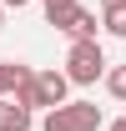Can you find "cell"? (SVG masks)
<instances>
[{
    "mask_svg": "<svg viewBox=\"0 0 126 131\" xmlns=\"http://www.w3.org/2000/svg\"><path fill=\"white\" fill-rule=\"evenodd\" d=\"M66 76H71V86H91L96 76H106V50H101V40H71Z\"/></svg>",
    "mask_w": 126,
    "mask_h": 131,
    "instance_id": "1",
    "label": "cell"
},
{
    "mask_svg": "<svg viewBox=\"0 0 126 131\" xmlns=\"http://www.w3.org/2000/svg\"><path fill=\"white\" fill-rule=\"evenodd\" d=\"M66 91H71V76L66 71H35V96H40V106H61L66 101Z\"/></svg>",
    "mask_w": 126,
    "mask_h": 131,
    "instance_id": "2",
    "label": "cell"
},
{
    "mask_svg": "<svg viewBox=\"0 0 126 131\" xmlns=\"http://www.w3.org/2000/svg\"><path fill=\"white\" fill-rule=\"evenodd\" d=\"M0 131H30V111L15 96H0Z\"/></svg>",
    "mask_w": 126,
    "mask_h": 131,
    "instance_id": "3",
    "label": "cell"
},
{
    "mask_svg": "<svg viewBox=\"0 0 126 131\" xmlns=\"http://www.w3.org/2000/svg\"><path fill=\"white\" fill-rule=\"evenodd\" d=\"M76 15H81L76 0H46V20L56 25V30H71V25H76Z\"/></svg>",
    "mask_w": 126,
    "mask_h": 131,
    "instance_id": "4",
    "label": "cell"
},
{
    "mask_svg": "<svg viewBox=\"0 0 126 131\" xmlns=\"http://www.w3.org/2000/svg\"><path fill=\"white\" fill-rule=\"evenodd\" d=\"M40 131H81V126H76V111H71V101L50 106V111H46V121H40Z\"/></svg>",
    "mask_w": 126,
    "mask_h": 131,
    "instance_id": "5",
    "label": "cell"
},
{
    "mask_svg": "<svg viewBox=\"0 0 126 131\" xmlns=\"http://www.w3.org/2000/svg\"><path fill=\"white\" fill-rule=\"evenodd\" d=\"M30 76V66H20V61H0V96H15V86Z\"/></svg>",
    "mask_w": 126,
    "mask_h": 131,
    "instance_id": "6",
    "label": "cell"
},
{
    "mask_svg": "<svg viewBox=\"0 0 126 131\" xmlns=\"http://www.w3.org/2000/svg\"><path fill=\"white\" fill-rule=\"evenodd\" d=\"M71 111H76V126L81 131H96V126H101V106H91V101H71Z\"/></svg>",
    "mask_w": 126,
    "mask_h": 131,
    "instance_id": "7",
    "label": "cell"
},
{
    "mask_svg": "<svg viewBox=\"0 0 126 131\" xmlns=\"http://www.w3.org/2000/svg\"><path fill=\"white\" fill-rule=\"evenodd\" d=\"M101 25H106L111 35H126V5H106V10H101Z\"/></svg>",
    "mask_w": 126,
    "mask_h": 131,
    "instance_id": "8",
    "label": "cell"
},
{
    "mask_svg": "<svg viewBox=\"0 0 126 131\" xmlns=\"http://www.w3.org/2000/svg\"><path fill=\"white\" fill-rule=\"evenodd\" d=\"M66 35H71V40H96V15H91V10H81L76 25H71Z\"/></svg>",
    "mask_w": 126,
    "mask_h": 131,
    "instance_id": "9",
    "label": "cell"
},
{
    "mask_svg": "<svg viewBox=\"0 0 126 131\" xmlns=\"http://www.w3.org/2000/svg\"><path fill=\"white\" fill-rule=\"evenodd\" d=\"M106 91L116 101H126V66H116V71H106Z\"/></svg>",
    "mask_w": 126,
    "mask_h": 131,
    "instance_id": "10",
    "label": "cell"
},
{
    "mask_svg": "<svg viewBox=\"0 0 126 131\" xmlns=\"http://www.w3.org/2000/svg\"><path fill=\"white\" fill-rule=\"evenodd\" d=\"M0 5H5V10H20V5H30V0H0Z\"/></svg>",
    "mask_w": 126,
    "mask_h": 131,
    "instance_id": "11",
    "label": "cell"
},
{
    "mask_svg": "<svg viewBox=\"0 0 126 131\" xmlns=\"http://www.w3.org/2000/svg\"><path fill=\"white\" fill-rule=\"evenodd\" d=\"M111 131H126V116H116V121H111Z\"/></svg>",
    "mask_w": 126,
    "mask_h": 131,
    "instance_id": "12",
    "label": "cell"
},
{
    "mask_svg": "<svg viewBox=\"0 0 126 131\" xmlns=\"http://www.w3.org/2000/svg\"><path fill=\"white\" fill-rule=\"evenodd\" d=\"M101 5H126V0H101Z\"/></svg>",
    "mask_w": 126,
    "mask_h": 131,
    "instance_id": "13",
    "label": "cell"
},
{
    "mask_svg": "<svg viewBox=\"0 0 126 131\" xmlns=\"http://www.w3.org/2000/svg\"><path fill=\"white\" fill-rule=\"evenodd\" d=\"M0 20H5V5H0Z\"/></svg>",
    "mask_w": 126,
    "mask_h": 131,
    "instance_id": "14",
    "label": "cell"
}]
</instances>
